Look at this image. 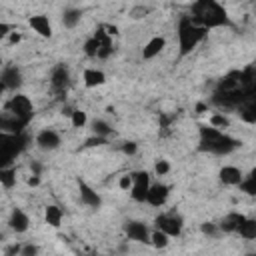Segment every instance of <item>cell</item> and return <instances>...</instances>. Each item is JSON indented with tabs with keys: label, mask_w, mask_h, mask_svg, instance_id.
I'll return each instance as SVG.
<instances>
[{
	"label": "cell",
	"mask_w": 256,
	"mask_h": 256,
	"mask_svg": "<svg viewBox=\"0 0 256 256\" xmlns=\"http://www.w3.org/2000/svg\"><path fill=\"white\" fill-rule=\"evenodd\" d=\"M192 20L200 26H204L206 30L212 28H222V26H230V18L226 8L218 2V0H194L192 8Z\"/></svg>",
	"instance_id": "cell-1"
},
{
	"label": "cell",
	"mask_w": 256,
	"mask_h": 256,
	"mask_svg": "<svg viewBox=\"0 0 256 256\" xmlns=\"http://www.w3.org/2000/svg\"><path fill=\"white\" fill-rule=\"evenodd\" d=\"M200 134V142H198V150L200 152H208V154H216V156H226L230 152H234L240 142L232 136H228L224 130L214 128V126H200L198 130Z\"/></svg>",
	"instance_id": "cell-2"
},
{
	"label": "cell",
	"mask_w": 256,
	"mask_h": 256,
	"mask_svg": "<svg viewBox=\"0 0 256 256\" xmlns=\"http://www.w3.org/2000/svg\"><path fill=\"white\" fill-rule=\"evenodd\" d=\"M208 30L200 24H196L190 16H182L176 28V36H178V54L184 58L188 56L204 38H206Z\"/></svg>",
	"instance_id": "cell-3"
},
{
	"label": "cell",
	"mask_w": 256,
	"mask_h": 256,
	"mask_svg": "<svg viewBox=\"0 0 256 256\" xmlns=\"http://www.w3.org/2000/svg\"><path fill=\"white\" fill-rule=\"evenodd\" d=\"M6 110L10 112V116L20 118V120H24L26 124H28V122L32 120V116H34L32 100H30L26 94H14V96L6 102Z\"/></svg>",
	"instance_id": "cell-4"
},
{
	"label": "cell",
	"mask_w": 256,
	"mask_h": 256,
	"mask_svg": "<svg viewBox=\"0 0 256 256\" xmlns=\"http://www.w3.org/2000/svg\"><path fill=\"white\" fill-rule=\"evenodd\" d=\"M154 224L158 230H162L164 234H168L170 238H176L182 234V228H184V220L180 214H174V212H168V214H158L154 218Z\"/></svg>",
	"instance_id": "cell-5"
},
{
	"label": "cell",
	"mask_w": 256,
	"mask_h": 256,
	"mask_svg": "<svg viewBox=\"0 0 256 256\" xmlns=\"http://www.w3.org/2000/svg\"><path fill=\"white\" fill-rule=\"evenodd\" d=\"M28 146V136L24 132H6L0 130V148L12 152L14 156L22 154Z\"/></svg>",
	"instance_id": "cell-6"
},
{
	"label": "cell",
	"mask_w": 256,
	"mask_h": 256,
	"mask_svg": "<svg viewBox=\"0 0 256 256\" xmlns=\"http://www.w3.org/2000/svg\"><path fill=\"white\" fill-rule=\"evenodd\" d=\"M132 176V186H130V196L134 202H146V194H148V188H150V174L146 170H136V172H130Z\"/></svg>",
	"instance_id": "cell-7"
},
{
	"label": "cell",
	"mask_w": 256,
	"mask_h": 256,
	"mask_svg": "<svg viewBox=\"0 0 256 256\" xmlns=\"http://www.w3.org/2000/svg\"><path fill=\"white\" fill-rule=\"evenodd\" d=\"M68 84H70V70H68V66L66 64H56L52 68V72H50V86H52V90L62 94V92H66Z\"/></svg>",
	"instance_id": "cell-8"
},
{
	"label": "cell",
	"mask_w": 256,
	"mask_h": 256,
	"mask_svg": "<svg viewBox=\"0 0 256 256\" xmlns=\"http://www.w3.org/2000/svg\"><path fill=\"white\" fill-rule=\"evenodd\" d=\"M168 196H170V188L166 184H162V182L150 184L148 194H146V204H150L154 208H162L168 202Z\"/></svg>",
	"instance_id": "cell-9"
},
{
	"label": "cell",
	"mask_w": 256,
	"mask_h": 256,
	"mask_svg": "<svg viewBox=\"0 0 256 256\" xmlns=\"http://www.w3.org/2000/svg\"><path fill=\"white\" fill-rule=\"evenodd\" d=\"M124 232L134 242H150V228L140 220H128L124 224Z\"/></svg>",
	"instance_id": "cell-10"
},
{
	"label": "cell",
	"mask_w": 256,
	"mask_h": 256,
	"mask_svg": "<svg viewBox=\"0 0 256 256\" xmlns=\"http://www.w3.org/2000/svg\"><path fill=\"white\" fill-rule=\"evenodd\" d=\"M0 80L4 82L6 90H16L22 84V72L16 64H6L0 68Z\"/></svg>",
	"instance_id": "cell-11"
},
{
	"label": "cell",
	"mask_w": 256,
	"mask_h": 256,
	"mask_svg": "<svg viewBox=\"0 0 256 256\" xmlns=\"http://www.w3.org/2000/svg\"><path fill=\"white\" fill-rule=\"evenodd\" d=\"M34 140H36V146L42 150H56L60 146V134L52 128H42Z\"/></svg>",
	"instance_id": "cell-12"
},
{
	"label": "cell",
	"mask_w": 256,
	"mask_h": 256,
	"mask_svg": "<svg viewBox=\"0 0 256 256\" xmlns=\"http://www.w3.org/2000/svg\"><path fill=\"white\" fill-rule=\"evenodd\" d=\"M94 38L98 40V54H96V58L98 60H106L112 54V36L104 30V26H98L96 32H94Z\"/></svg>",
	"instance_id": "cell-13"
},
{
	"label": "cell",
	"mask_w": 256,
	"mask_h": 256,
	"mask_svg": "<svg viewBox=\"0 0 256 256\" xmlns=\"http://www.w3.org/2000/svg\"><path fill=\"white\" fill-rule=\"evenodd\" d=\"M8 226H10V230L16 232V234H24V232L30 228V218H28V214H26L22 208H14V210L10 212Z\"/></svg>",
	"instance_id": "cell-14"
},
{
	"label": "cell",
	"mask_w": 256,
	"mask_h": 256,
	"mask_svg": "<svg viewBox=\"0 0 256 256\" xmlns=\"http://www.w3.org/2000/svg\"><path fill=\"white\" fill-rule=\"evenodd\" d=\"M28 24H30V28H32L38 36H42V38H52V24H50V18H48L46 14H34V16H30V18H28Z\"/></svg>",
	"instance_id": "cell-15"
},
{
	"label": "cell",
	"mask_w": 256,
	"mask_h": 256,
	"mask_svg": "<svg viewBox=\"0 0 256 256\" xmlns=\"http://www.w3.org/2000/svg\"><path fill=\"white\" fill-rule=\"evenodd\" d=\"M242 176H244V172H242L238 166L226 164V166H222V168L218 170V178H220V182L226 184V186H238V182L242 180Z\"/></svg>",
	"instance_id": "cell-16"
},
{
	"label": "cell",
	"mask_w": 256,
	"mask_h": 256,
	"mask_svg": "<svg viewBox=\"0 0 256 256\" xmlns=\"http://www.w3.org/2000/svg\"><path fill=\"white\" fill-rule=\"evenodd\" d=\"M78 190H80L82 204H86L90 208H100L102 206V198H100V194L92 186H88L86 182H78Z\"/></svg>",
	"instance_id": "cell-17"
},
{
	"label": "cell",
	"mask_w": 256,
	"mask_h": 256,
	"mask_svg": "<svg viewBox=\"0 0 256 256\" xmlns=\"http://www.w3.org/2000/svg\"><path fill=\"white\" fill-rule=\"evenodd\" d=\"M164 48H166V38H164V36H152V38L144 44V48H142V58H144V60H152V58H156Z\"/></svg>",
	"instance_id": "cell-18"
},
{
	"label": "cell",
	"mask_w": 256,
	"mask_h": 256,
	"mask_svg": "<svg viewBox=\"0 0 256 256\" xmlns=\"http://www.w3.org/2000/svg\"><path fill=\"white\" fill-rule=\"evenodd\" d=\"M246 216L244 214H240V212H228L220 222H218V228H220V232H226V234H232V232H236L238 230V226L242 224V220H244Z\"/></svg>",
	"instance_id": "cell-19"
},
{
	"label": "cell",
	"mask_w": 256,
	"mask_h": 256,
	"mask_svg": "<svg viewBox=\"0 0 256 256\" xmlns=\"http://www.w3.org/2000/svg\"><path fill=\"white\" fill-rule=\"evenodd\" d=\"M82 82L86 88H96V86H102L106 82V74L98 68H86L82 72Z\"/></svg>",
	"instance_id": "cell-20"
},
{
	"label": "cell",
	"mask_w": 256,
	"mask_h": 256,
	"mask_svg": "<svg viewBox=\"0 0 256 256\" xmlns=\"http://www.w3.org/2000/svg\"><path fill=\"white\" fill-rule=\"evenodd\" d=\"M238 114L248 124H254L256 122V100H254V96L252 98H246V100H242L238 104Z\"/></svg>",
	"instance_id": "cell-21"
},
{
	"label": "cell",
	"mask_w": 256,
	"mask_h": 256,
	"mask_svg": "<svg viewBox=\"0 0 256 256\" xmlns=\"http://www.w3.org/2000/svg\"><path fill=\"white\" fill-rule=\"evenodd\" d=\"M62 218H64V212H62L60 206H56V204H48V206L44 208V220H46L48 226L58 228V226L62 224Z\"/></svg>",
	"instance_id": "cell-22"
},
{
	"label": "cell",
	"mask_w": 256,
	"mask_h": 256,
	"mask_svg": "<svg viewBox=\"0 0 256 256\" xmlns=\"http://www.w3.org/2000/svg\"><path fill=\"white\" fill-rule=\"evenodd\" d=\"M82 20V10L80 8H66L62 12V24L66 28H76Z\"/></svg>",
	"instance_id": "cell-23"
},
{
	"label": "cell",
	"mask_w": 256,
	"mask_h": 256,
	"mask_svg": "<svg viewBox=\"0 0 256 256\" xmlns=\"http://www.w3.org/2000/svg\"><path fill=\"white\" fill-rule=\"evenodd\" d=\"M236 232H238L244 240H254V238H256V220H254V218H244Z\"/></svg>",
	"instance_id": "cell-24"
},
{
	"label": "cell",
	"mask_w": 256,
	"mask_h": 256,
	"mask_svg": "<svg viewBox=\"0 0 256 256\" xmlns=\"http://www.w3.org/2000/svg\"><path fill=\"white\" fill-rule=\"evenodd\" d=\"M0 186L6 188V190H10V188L16 186V172H14L12 166H8V168H0Z\"/></svg>",
	"instance_id": "cell-25"
},
{
	"label": "cell",
	"mask_w": 256,
	"mask_h": 256,
	"mask_svg": "<svg viewBox=\"0 0 256 256\" xmlns=\"http://www.w3.org/2000/svg\"><path fill=\"white\" fill-rule=\"evenodd\" d=\"M238 188H240V192H244L248 196H254L256 194V178H254V172L242 176V180L238 182Z\"/></svg>",
	"instance_id": "cell-26"
},
{
	"label": "cell",
	"mask_w": 256,
	"mask_h": 256,
	"mask_svg": "<svg viewBox=\"0 0 256 256\" xmlns=\"http://www.w3.org/2000/svg\"><path fill=\"white\" fill-rule=\"evenodd\" d=\"M168 242H170V236H168V234H164L162 230L154 228V230L150 232V244H152L154 248H166V246H168Z\"/></svg>",
	"instance_id": "cell-27"
},
{
	"label": "cell",
	"mask_w": 256,
	"mask_h": 256,
	"mask_svg": "<svg viewBox=\"0 0 256 256\" xmlns=\"http://www.w3.org/2000/svg\"><path fill=\"white\" fill-rule=\"evenodd\" d=\"M70 124H72V128H84V126L88 124V116H86V112L80 110V108H74L72 114H70Z\"/></svg>",
	"instance_id": "cell-28"
},
{
	"label": "cell",
	"mask_w": 256,
	"mask_h": 256,
	"mask_svg": "<svg viewBox=\"0 0 256 256\" xmlns=\"http://www.w3.org/2000/svg\"><path fill=\"white\" fill-rule=\"evenodd\" d=\"M92 130H94V134L104 136V138H108V136L112 134V126H110L106 120H100V118L92 122Z\"/></svg>",
	"instance_id": "cell-29"
},
{
	"label": "cell",
	"mask_w": 256,
	"mask_h": 256,
	"mask_svg": "<svg viewBox=\"0 0 256 256\" xmlns=\"http://www.w3.org/2000/svg\"><path fill=\"white\" fill-rule=\"evenodd\" d=\"M210 126L224 130V128L230 126V120H228V116H224V112H216V114L210 116Z\"/></svg>",
	"instance_id": "cell-30"
},
{
	"label": "cell",
	"mask_w": 256,
	"mask_h": 256,
	"mask_svg": "<svg viewBox=\"0 0 256 256\" xmlns=\"http://www.w3.org/2000/svg\"><path fill=\"white\" fill-rule=\"evenodd\" d=\"M82 50H84V54H86L88 58H96V54H98V40H96L94 36H90V38L84 42Z\"/></svg>",
	"instance_id": "cell-31"
},
{
	"label": "cell",
	"mask_w": 256,
	"mask_h": 256,
	"mask_svg": "<svg viewBox=\"0 0 256 256\" xmlns=\"http://www.w3.org/2000/svg\"><path fill=\"white\" fill-rule=\"evenodd\" d=\"M148 14H150V8L144 6V4H138V6L130 8V12H128V16H130L132 20H142V18H146Z\"/></svg>",
	"instance_id": "cell-32"
},
{
	"label": "cell",
	"mask_w": 256,
	"mask_h": 256,
	"mask_svg": "<svg viewBox=\"0 0 256 256\" xmlns=\"http://www.w3.org/2000/svg\"><path fill=\"white\" fill-rule=\"evenodd\" d=\"M200 230H202V234H206V236H210V238H216V236L222 234L220 228H218V224H214V222H204V224L200 226Z\"/></svg>",
	"instance_id": "cell-33"
},
{
	"label": "cell",
	"mask_w": 256,
	"mask_h": 256,
	"mask_svg": "<svg viewBox=\"0 0 256 256\" xmlns=\"http://www.w3.org/2000/svg\"><path fill=\"white\" fill-rule=\"evenodd\" d=\"M168 172H170V162L164 160V158L156 160V164H154V174H156V176H166Z\"/></svg>",
	"instance_id": "cell-34"
},
{
	"label": "cell",
	"mask_w": 256,
	"mask_h": 256,
	"mask_svg": "<svg viewBox=\"0 0 256 256\" xmlns=\"http://www.w3.org/2000/svg\"><path fill=\"white\" fill-rule=\"evenodd\" d=\"M14 160H16V156H14L12 152L0 148V168H8V166H12Z\"/></svg>",
	"instance_id": "cell-35"
},
{
	"label": "cell",
	"mask_w": 256,
	"mask_h": 256,
	"mask_svg": "<svg viewBox=\"0 0 256 256\" xmlns=\"http://www.w3.org/2000/svg\"><path fill=\"white\" fill-rule=\"evenodd\" d=\"M120 150H122L126 156H132V154H136L138 144H136V142H132V140H128V142H124V144L120 146Z\"/></svg>",
	"instance_id": "cell-36"
},
{
	"label": "cell",
	"mask_w": 256,
	"mask_h": 256,
	"mask_svg": "<svg viewBox=\"0 0 256 256\" xmlns=\"http://www.w3.org/2000/svg\"><path fill=\"white\" fill-rule=\"evenodd\" d=\"M102 144H106V138H104V136H98V134H94L92 138H88V140H86V144H84V146H88V148H94V146H102Z\"/></svg>",
	"instance_id": "cell-37"
},
{
	"label": "cell",
	"mask_w": 256,
	"mask_h": 256,
	"mask_svg": "<svg viewBox=\"0 0 256 256\" xmlns=\"http://www.w3.org/2000/svg\"><path fill=\"white\" fill-rule=\"evenodd\" d=\"M118 186H120V190L128 192V190H130V186H132V176H130V174H124V176H120V180H118Z\"/></svg>",
	"instance_id": "cell-38"
},
{
	"label": "cell",
	"mask_w": 256,
	"mask_h": 256,
	"mask_svg": "<svg viewBox=\"0 0 256 256\" xmlns=\"http://www.w3.org/2000/svg\"><path fill=\"white\" fill-rule=\"evenodd\" d=\"M20 254H22V256H34V254H38V246H34V244H24V246L20 248Z\"/></svg>",
	"instance_id": "cell-39"
},
{
	"label": "cell",
	"mask_w": 256,
	"mask_h": 256,
	"mask_svg": "<svg viewBox=\"0 0 256 256\" xmlns=\"http://www.w3.org/2000/svg\"><path fill=\"white\" fill-rule=\"evenodd\" d=\"M10 32H12V26H10V24H6V22H0V42H2V40H6Z\"/></svg>",
	"instance_id": "cell-40"
},
{
	"label": "cell",
	"mask_w": 256,
	"mask_h": 256,
	"mask_svg": "<svg viewBox=\"0 0 256 256\" xmlns=\"http://www.w3.org/2000/svg\"><path fill=\"white\" fill-rule=\"evenodd\" d=\"M20 40H22V34H20V32H10V34H8V44H10V46L18 44Z\"/></svg>",
	"instance_id": "cell-41"
},
{
	"label": "cell",
	"mask_w": 256,
	"mask_h": 256,
	"mask_svg": "<svg viewBox=\"0 0 256 256\" xmlns=\"http://www.w3.org/2000/svg\"><path fill=\"white\" fill-rule=\"evenodd\" d=\"M40 184V174H32L28 178V186H38Z\"/></svg>",
	"instance_id": "cell-42"
},
{
	"label": "cell",
	"mask_w": 256,
	"mask_h": 256,
	"mask_svg": "<svg viewBox=\"0 0 256 256\" xmlns=\"http://www.w3.org/2000/svg\"><path fill=\"white\" fill-rule=\"evenodd\" d=\"M102 26H104V30H106L110 36H116V34H118V28H116V26H110V24H102Z\"/></svg>",
	"instance_id": "cell-43"
},
{
	"label": "cell",
	"mask_w": 256,
	"mask_h": 256,
	"mask_svg": "<svg viewBox=\"0 0 256 256\" xmlns=\"http://www.w3.org/2000/svg\"><path fill=\"white\" fill-rule=\"evenodd\" d=\"M20 248H22V244H14V246L6 248V254H20Z\"/></svg>",
	"instance_id": "cell-44"
},
{
	"label": "cell",
	"mask_w": 256,
	"mask_h": 256,
	"mask_svg": "<svg viewBox=\"0 0 256 256\" xmlns=\"http://www.w3.org/2000/svg\"><path fill=\"white\" fill-rule=\"evenodd\" d=\"M196 110L202 114V112H206V110H208V106H206V104H198V106H196Z\"/></svg>",
	"instance_id": "cell-45"
},
{
	"label": "cell",
	"mask_w": 256,
	"mask_h": 256,
	"mask_svg": "<svg viewBox=\"0 0 256 256\" xmlns=\"http://www.w3.org/2000/svg\"><path fill=\"white\" fill-rule=\"evenodd\" d=\"M4 92H6V86H4V82H2V80H0V96H2V94H4Z\"/></svg>",
	"instance_id": "cell-46"
},
{
	"label": "cell",
	"mask_w": 256,
	"mask_h": 256,
	"mask_svg": "<svg viewBox=\"0 0 256 256\" xmlns=\"http://www.w3.org/2000/svg\"><path fill=\"white\" fill-rule=\"evenodd\" d=\"M2 120H4V116H0V130H2Z\"/></svg>",
	"instance_id": "cell-47"
},
{
	"label": "cell",
	"mask_w": 256,
	"mask_h": 256,
	"mask_svg": "<svg viewBox=\"0 0 256 256\" xmlns=\"http://www.w3.org/2000/svg\"><path fill=\"white\" fill-rule=\"evenodd\" d=\"M0 240H4V234H2V232H0Z\"/></svg>",
	"instance_id": "cell-48"
},
{
	"label": "cell",
	"mask_w": 256,
	"mask_h": 256,
	"mask_svg": "<svg viewBox=\"0 0 256 256\" xmlns=\"http://www.w3.org/2000/svg\"><path fill=\"white\" fill-rule=\"evenodd\" d=\"M0 68H2V58H0Z\"/></svg>",
	"instance_id": "cell-49"
}]
</instances>
